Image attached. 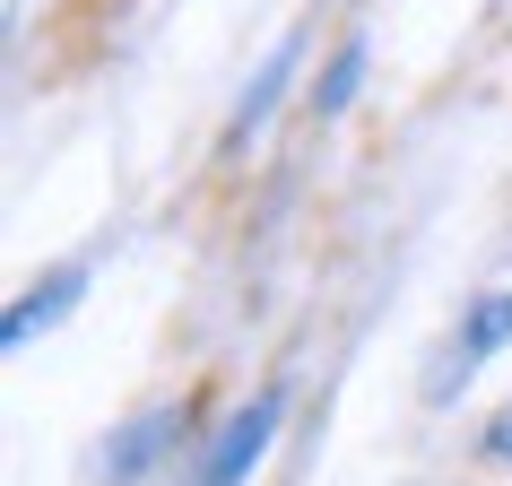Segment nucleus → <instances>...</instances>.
<instances>
[{"label":"nucleus","instance_id":"f03ea898","mask_svg":"<svg viewBox=\"0 0 512 486\" xmlns=\"http://www.w3.org/2000/svg\"><path fill=\"white\" fill-rule=\"evenodd\" d=\"M278 408H287V400H278V391H261V400L243 408L235 426H226V434H217V443H209V460H200V486H235L243 469H252V460L270 452V434H278Z\"/></svg>","mask_w":512,"mask_h":486},{"label":"nucleus","instance_id":"39448f33","mask_svg":"<svg viewBox=\"0 0 512 486\" xmlns=\"http://www.w3.org/2000/svg\"><path fill=\"white\" fill-rule=\"evenodd\" d=\"M356 79H365V35H348V44H339V61H330V79L313 87V105H322V113H339V105L356 96Z\"/></svg>","mask_w":512,"mask_h":486},{"label":"nucleus","instance_id":"20e7f679","mask_svg":"<svg viewBox=\"0 0 512 486\" xmlns=\"http://www.w3.org/2000/svg\"><path fill=\"white\" fill-rule=\"evenodd\" d=\"M287 70H296V35H287V44H278V53H270V70H261V79L243 87V113H235V139H252V131H261V122H270V96H278V87H287Z\"/></svg>","mask_w":512,"mask_h":486},{"label":"nucleus","instance_id":"f257e3e1","mask_svg":"<svg viewBox=\"0 0 512 486\" xmlns=\"http://www.w3.org/2000/svg\"><path fill=\"white\" fill-rule=\"evenodd\" d=\"M504 339H512V296H486L478 313H460V339L443 348V365H434V400H452V391L478 374V365L504 348Z\"/></svg>","mask_w":512,"mask_h":486},{"label":"nucleus","instance_id":"423d86ee","mask_svg":"<svg viewBox=\"0 0 512 486\" xmlns=\"http://www.w3.org/2000/svg\"><path fill=\"white\" fill-rule=\"evenodd\" d=\"M486 460H512V408L495 417V426H486Z\"/></svg>","mask_w":512,"mask_h":486},{"label":"nucleus","instance_id":"7ed1b4c3","mask_svg":"<svg viewBox=\"0 0 512 486\" xmlns=\"http://www.w3.org/2000/svg\"><path fill=\"white\" fill-rule=\"evenodd\" d=\"M79 287H87V270H53L44 287H35V296H18V304H9L0 339H9V348H27V339H35L44 322H61V304H79Z\"/></svg>","mask_w":512,"mask_h":486}]
</instances>
